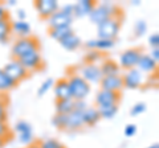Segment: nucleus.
Instances as JSON below:
<instances>
[{
  "instance_id": "ea45409f",
  "label": "nucleus",
  "mask_w": 159,
  "mask_h": 148,
  "mask_svg": "<svg viewBox=\"0 0 159 148\" xmlns=\"http://www.w3.org/2000/svg\"><path fill=\"white\" fill-rule=\"evenodd\" d=\"M8 127L6 124V122H0V137H4L6 135H8Z\"/></svg>"
},
{
  "instance_id": "6ab92c4d",
  "label": "nucleus",
  "mask_w": 159,
  "mask_h": 148,
  "mask_svg": "<svg viewBox=\"0 0 159 148\" xmlns=\"http://www.w3.org/2000/svg\"><path fill=\"white\" fill-rule=\"evenodd\" d=\"M82 118H84V124L86 126H94L97 124L98 120L101 119L99 112L96 107H86L82 111Z\"/></svg>"
},
{
  "instance_id": "f03ea898",
  "label": "nucleus",
  "mask_w": 159,
  "mask_h": 148,
  "mask_svg": "<svg viewBox=\"0 0 159 148\" xmlns=\"http://www.w3.org/2000/svg\"><path fill=\"white\" fill-rule=\"evenodd\" d=\"M121 29V20L117 16L107 19L106 21L98 24V38H105V40H114Z\"/></svg>"
},
{
  "instance_id": "f704fd0d",
  "label": "nucleus",
  "mask_w": 159,
  "mask_h": 148,
  "mask_svg": "<svg viewBox=\"0 0 159 148\" xmlns=\"http://www.w3.org/2000/svg\"><path fill=\"white\" fill-rule=\"evenodd\" d=\"M135 132H137V126L135 124H127L125 127V135L127 137H131L135 135Z\"/></svg>"
},
{
  "instance_id": "cd10ccee",
  "label": "nucleus",
  "mask_w": 159,
  "mask_h": 148,
  "mask_svg": "<svg viewBox=\"0 0 159 148\" xmlns=\"http://www.w3.org/2000/svg\"><path fill=\"white\" fill-rule=\"evenodd\" d=\"M114 40H105V38H97L93 40V49L101 52V50H106V49H111L114 46Z\"/></svg>"
},
{
  "instance_id": "49530a36",
  "label": "nucleus",
  "mask_w": 159,
  "mask_h": 148,
  "mask_svg": "<svg viewBox=\"0 0 159 148\" xmlns=\"http://www.w3.org/2000/svg\"><path fill=\"white\" fill-rule=\"evenodd\" d=\"M8 4H9V6H15V4H16V2H15V0H9Z\"/></svg>"
},
{
  "instance_id": "f3484780",
  "label": "nucleus",
  "mask_w": 159,
  "mask_h": 148,
  "mask_svg": "<svg viewBox=\"0 0 159 148\" xmlns=\"http://www.w3.org/2000/svg\"><path fill=\"white\" fill-rule=\"evenodd\" d=\"M157 65L158 62H155L152 60V58L148 56V54H142L141 58H139V61L137 63V67L139 72H143V73H151L157 69Z\"/></svg>"
},
{
  "instance_id": "bb28decb",
  "label": "nucleus",
  "mask_w": 159,
  "mask_h": 148,
  "mask_svg": "<svg viewBox=\"0 0 159 148\" xmlns=\"http://www.w3.org/2000/svg\"><path fill=\"white\" fill-rule=\"evenodd\" d=\"M12 29H11V23L8 19L0 20V42H4L8 40L9 34H11Z\"/></svg>"
},
{
  "instance_id": "a878e982",
  "label": "nucleus",
  "mask_w": 159,
  "mask_h": 148,
  "mask_svg": "<svg viewBox=\"0 0 159 148\" xmlns=\"http://www.w3.org/2000/svg\"><path fill=\"white\" fill-rule=\"evenodd\" d=\"M97 110L99 112V116L105 118V119H111L116 116L117 111H118V106L117 105H106V106H98Z\"/></svg>"
},
{
  "instance_id": "37998d69",
  "label": "nucleus",
  "mask_w": 159,
  "mask_h": 148,
  "mask_svg": "<svg viewBox=\"0 0 159 148\" xmlns=\"http://www.w3.org/2000/svg\"><path fill=\"white\" fill-rule=\"evenodd\" d=\"M17 17H19V20H25V17H27V13L24 9H19L17 11Z\"/></svg>"
},
{
  "instance_id": "39448f33",
  "label": "nucleus",
  "mask_w": 159,
  "mask_h": 148,
  "mask_svg": "<svg viewBox=\"0 0 159 148\" xmlns=\"http://www.w3.org/2000/svg\"><path fill=\"white\" fill-rule=\"evenodd\" d=\"M142 49L141 48H130L125 50L121 57H119V67H123V69H134L137 67V63L139 61V58L142 56Z\"/></svg>"
},
{
  "instance_id": "4c0bfd02",
  "label": "nucleus",
  "mask_w": 159,
  "mask_h": 148,
  "mask_svg": "<svg viewBox=\"0 0 159 148\" xmlns=\"http://www.w3.org/2000/svg\"><path fill=\"white\" fill-rule=\"evenodd\" d=\"M61 11L64 13L69 15V16H74V6L73 4H65V6L61 8Z\"/></svg>"
},
{
  "instance_id": "9d476101",
  "label": "nucleus",
  "mask_w": 159,
  "mask_h": 148,
  "mask_svg": "<svg viewBox=\"0 0 159 148\" xmlns=\"http://www.w3.org/2000/svg\"><path fill=\"white\" fill-rule=\"evenodd\" d=\"M101 83V89L102 90H109V91H116L119 93L123 87V81H122V76H105L102 77V80L99 81Z\"/></svg>"
},
{
  "instance_id": "0eeeda50",
  "label": "nucleus",
  "mask_w": 159,
  "mask_h": 148,
  "mask_svg": "<svg viewBox=\"0 0 159 148\" xmlns=\"http://www.w3.org/2000/svg\"><path fill=\"white\" fill-rule=\"evenodd\" d=\"M80 74L89 85L90 83H99V81L103 77L99 65H96V63H86V65L81 66L80 67Z\"/></svg>"
},
{
  "instance_id": "4be33fe9",
  "label": "nucleus",
  "mask_w": 159,
  "mask_h": 148,
  "mask_svg": "<svg viewBox=\"0 0 159 148\" xmlns=\"http://www.w3.org/2000/svg\"><path fill=\"white\" fill-rule=\"evenodd\" d=\"M99 69H101L102 76L105 77V76H117V74H119V69H121V67H119V65L116 61L105 60L101 63Z\"/></svg>"
},
{
  "instance_id": "c03bdc74",
  "label": "nucleus",
  "mask_w": 159,
  "mask_h": 148,
  "mask_svg": "<svg viewBox=\"0 0 159 148\" xmlns=\"http://www.w3.org/2000/svg\"><path fill=\"white\" fill-rule=\"evenodd\" d=\"M4 144H6V139H4V137H0V148H2Z\"/></svg>"
},
{
  "instance_id": "f257e3e1",
  "label": "nucleus",
  "mask_w": 159,
  "mask_h": 148,
  "mask_svg": "<svg viewBox=\"0 0 159 148\" xmlns=\"http://www.w3.org/2000/svg\"><path fill=\"white\" fill-rule=\"evenodd\" d=\"M68 83L70 87L72 99L74 101H84L90 93V85L80 76V74H73L68 78Z\"/></svg>"
},
{
  "instance_id": "7ed1b4c3",
  "label": "nucleus",
  "mask_w": 159,
  "mask_h": 148,
  "mask_svg": "<svg viewBox=\"0 0 159 148\" xmlns=\"http://www.w3.org/2000/svg\"><path fill=\"white\" fill-rule=\"evenodd\" d=\"M36 49H39V41L34 37L32 36L20 37L19 40L15 41L12 46V56L15 57V60H19L24 54H27L32 50H36Z\"/></svg>"
},
{
  "instance_id": "4468645a",
  "label": "nucleus",
  "mask_w": 159,
  "mask_h": 148,
  "mask_svg": "<svg viewBox=\"0 0 159 148\" xmlns=\"http://www.w3.org/2000/svg\"><path fill=\"white\" fill-rule=\"evenodd\" d=\"M54 87V95H56L57 101L58 99H72V93H70V87L66 78H61L56 82Z\"/></svg>"
},
{
  "instance_id": "c756f323",
  "label": "nucleus",
  "mask_w": 159,
  "mask_h": 148,
  "mask_svg": "<svg viewBox=\"0 0 159 148\" xmlns=\"http://www.w3.org/2000/svg\"><path fill=\"white\" fill-rule=\"evenodd\" d=\"M52 123L57 128H61V130H65V123H66V115L62 114H56L54 118L52 119Z\"/></svg>"
},
{
  "instance_id": "a211bd4d",
  "label": "nucleus",
  "mask_w": 159,
  "mask_h": 148,
  "mask_svg": "<svg viewBox=\"0 0 159 148\" xmlns=\"http://www.w3.org/2000/svg\"><path fill=\"white\" fill-rule=\"evenodd\" d=\"M16 131L19 132V139L21 143H29L32 140V127L25 120H21L17 123Z\"/></svg>"
},
{
  "instance_id": "7c9ffc66",
  "label": "nucleus",
  "mask_w": 159,
  "mask_h": 148,
  "mask_svg": "<svg viewBox=\"0 0 159 148\" xmlns=\"http://www.w3.org/2000/svg\"><path fill=\"white\" fill-rule=\"evenodd\" d=\"M40 148H64L62 144L56 139H47L40 143Z\"/></svg>"
},
{
  "instance_id": "a19ab883",
  "label": "nucleus",
  "mask_w": 159,
  "mask_h": 148,
  "mask_svg": "<svg viewBox=\"0 0 159 148\" xmlns=\"http://www.w3.org/2000/svg\"><path fill=\"white\" fill-rule=\"evenodd\" d=\"M150 57H151L155 62H158V60H159V49H158V48H154V49H152Z\"/></svg>"
},
{
  "instance_id": "f8f14e48",
  "label": "nucleus",
  "mask_w": 159,
  "mask_h": 148,
  "mask_svg": "<svg viewBox=\"0 0 159 148\" xmlns=\"http://www.w3.org/2000/svg\"><path fill=\"white\" fill-rule=\"evenodd\" d=\"M119 99V93L116 91H109V90H99L96 97V103L98 106H106V105H118Z\"/></svg>"
},
{
  "instance_id": "393cba45",
  "label": "nucleus",
  "mask_w": 159,
  "mask_h": 148,
  "mask_svg": "<svg viewBox=\"0 0 159 148\" xmlns=\"http://www.w3.org/2000/svg\"><path fill=\"white\" fill-rule=\"evenodd\" d=\"M70 33H73L72 27H62V28H54V29H49V34L51 37L54 38L56 41H61L62 38H65L66 36H69Z\"/></svg>"
},
{
  "instance_id": "9b49d317",
  "label": "nucleus",
  "mask_w": 159,
  "mask_h": 148,
  "mask_svg": "<svg viewBox=\"0 0 159 148\" xmlns=\"http://www.w3.org/2000/svg\"><path fill=\"white\" fill-rule=\"evenodd\" d=\"M34 7L37 8L39 15L43 19H48L56 11H58V3L56 0H37L34 3Z\"/></svg>"
},
{
  "instance_id": "ddd939ff",
  "label": "nucleus",
  "mask_w": 159,
  "mask_h": 148,
  "mask_svg": "<svg viewBox=\"0 0 159 148\" xmlns=\"http://www.w3.org/2000/svg\"><path fill=\"white\" fill-rule=\"evenodd\" d=\"M123 87L127 89H138L142 83V73L138 70L137 67L127 70V73L122 77Z\"/></svg>"
},
{
  "instance_id": "423d86ee",
  "label": "nucleus",
  "mask_w": 159,
  "mask_h": 148,
  "mask_svg": "<svg viewBox=\"0 0 159 148\" xmlns=\"http://www.w3.org/2000/svg\"><path fill=\"white\" fill-rule=\"evenodd\" d=\"M3 70L8 77H11L16 83L20 82V81H23V80H25V78L28 77L27 69L19 62V60H12L11 62H8L7 65L3 67Z\"/></svg>"
},
{
  "instance_id": "c9c22d12",
  "label": "nucleus",
  "mask_w": 159,
  "mask_h": 148,
  "mask_svg": "<svg viewBox=\"0 0 159 148\" xmlns=\"http://www.w3.org/2000/svg\"><path fill=\"white\" fill-rule=\"evenodd\" d=\"M148 42H150V45L152 46V49L154 48H158V45H159V34H158V32L151 34L150 38H148Z\"/></svg>"
},
{
  "instance_id": "e433bc0d",
  "label": "nucleus",
  "mask_w": 159,
  "mask_h": 148,
  "mask_svg": "<svg viewBox=\"0 0 159 148\" xmlns=\"http://www.w3.org/2000/svg\"><path fill=\"white\" fill-rule=\"evenodd\" d=\"M7 119V108H6V103L3 101H0V122H6Z\"/></svg>"
},
{
  "instance_id": "473e14b6",
  "label": "nucleus",
  "mask_w": 159,
  "mask_h": 148,
  "mask_svg": "<svg viewBox=\"0 0 159 148\" xmlns=\"http://www.w3.org/2000/svg\"><path fill=\"white\" fill-rule=\"evenodd\" d=\"M134 31H135L137 36H142V34H145L146 31H147V24H146V21H143V20L137 21L135 23V27H134Z\"/></svg>"
},
{
  "instance_id": "20e7f679",
  "label": "nucleus",
  "mask_w": 159,
  "mask_h": 148,
  "mask_svg": "<svg viewBox=\"0 0 159 148\" xmlns=\"http://www.w3.org/2000/svg\"><path fill=\"white\" fill-rule=\"evenodd\" d=\"M116 7H113L111 4H107V3H103L101 6H96L93 8V11L89 15L90 20L94 24H101L103 21H106L107 19H110L113 16H116Z\"/></svg>"
},
{
  "instance_id": "2f4dec72",
  "label": "nucleus",
  "mask_w": 159,
  "mask_h": 148,
  "mask_svg": "<svg viewBox=\"0 0 159 148\" xmlns=\"http://www.w3.org/2000/svg\"><path fill=\"white\" fill-rule=\"evenodd\" d=\"M52 86H53V80H52V78H48V80H45V81L41 83V86L39 87V91H37L39 95L41 97V95L45 94V93H48V90H49V89H51Z\"/></svg>"
},
{
  "instance_id": "aec40b11",
  "label": "nucleus",
  "mask_w": 159,
  "mask_h": 148,
  "mask_svg": "<svg viewBox=\"0 0 159 148\" xmlns=\"http://www.w3.org/2000/svg\"><path fill=\"white\" fill-rule=\"evenodd\" d=\"M60 45L62 48H65L66 50H76V49L81 45V38L73 32L69 34V36H66L65 38H62V40L60 41Z\"/></svg>"
},
{
  "instance_id": "de8ad7c7",
  "label": "nucleus",
  "mask_w": 159,
  "mask_h": 148,
  "mask_svg": "<svg viewBox=\"0 0 159 148\" xmlns=\"http://www.w3.org/2000/svg\"><path fill=\"white\" fill-rule=\"evenodd\" d=\"M150 148H159V147H158V144H154V146H151Z\"/></svg>"
},
{
  "instance_id": "2eb2a0df",
  "label": "nucleus",
  "mask_w": 159,
  "mask_h": 148,
  "mask_svg": "<svg viewBox=\"0 0 159 148\" xmlns=\"http://www.w3.org/2000/svg\"><path fill=\"white\" fill-rule=\"evenodd\" d=\"M84 126V118L81 111L73 110L72 112L66 114V123H65V130H77Z\"/></svg>"
},
{
  "instance_id": "72a5a7b5",
  "label": "nucleus",
  "mask_w": 159,
  "mask_h": 148,
  "mask_svg": "<svg viewBox=\"0 0 159 148\" xmlns=\"http://www.w3.org/2000/svg\"><path fill=\"white\" fill-rule=\"evenodd\" d=\"M145 111H146V105L141 102V103H137V105L133 106L130 114L131 115H139V114H142V112H145Z\"/></svg>"
},
{
  "instance_id": "412c9836",
  "label": "nucleus",
  "mask_w": 159,
  "mask_h": 148,
  "mask_svg": "<svg viewBox=\"0 0 159 148\" xmlns=\"http://www.w3.org/2000/svg\"><path fill=\"white\" fill-rule=\"evenodd\" d=\"M11 29L21 37H27L31 33V25L27 20H16L15 23H11Z\"/></svg>"
},
{
  "instance_id": "6e6552de",
  "label": "nucleus",
  "mask_w": 159,
  "mask_h": 148,
  "mask_svg": "<svg viewBox=\"0 0 159 148\" xmlns=\"http://www.w3.org/2000/svg\"><path fill=\"white\" fill-rule=\"evenodd\" d=\"M19 62L27 69V72H29V70H36V69L41 67L43 58H41V54H40V50L36 49V50H32L27 54H24L23 57H20Z\"/></svg>"
},
{
  "instance_id": "c85d7f7f",
  "label": "nucleus",
  "mask_w": 159,
  "mask_h": 148,
  "mask_svg": "<svg viewBox=\"0 0 159 148\" xmlns=\"http://www.w3.org/2000/svg\"><path fill=\"white\" fill-rule=\"evenodd\" d=\"M101 57H102L101 52L96 50V49H92V50H89L86 53L85 61H86V63H96L98 60H101Z\"/></svg>"
},
{
  "instance_id": "b1692460",
  "label": "nucleus",
  "mask_w": 159,
  "mask_h": 148,
  "mask_svg": "<svg viewBox=\"0 0 159 148\" xmlns=\"http://www.w3.org/2000/svg\"><path fill=\"white\" fill-rule=\"evenodd\" d=\"M17 83L15 82L11 77H8L6 73H4L3 69H0V93H6L9 91L16 86Z\"/></svg>"
},
{
  "instance_id": "79ce46f5",
  "label": "nucleus",
  "mask_w": 159,
  "mask_h": 148,
  "mask_svg": "<svg viewBox=\"0 0 159 148\" xmlns=\"http://www.w3.org/2000/svg\"><path fill=\"white\" fill-rule=\"evenodd\" d=\"M4 19H8V15L6 12V8L0 4V20H4Z\"/></svg>"
},
{
  "instance_id": "58836bf2",
  "label": "nucleus",
  "mask_w": 159,
  "mask_h": 148,
  "mask_svg": "<svg viewBox=\"0 0 159 148\" xmlns=\"http://www.w3.org/2000/svg\"><path fill=\"white\" fill-rule=\"evenodd\" d=\"M88 106H86V103H85V101H74V110L76 111H84L86 108Z\"/></svg>"
},
{
  "instance_id": "1a4fd4ad",
  "label": "nucleus",
  "mask_w": 159,
  "mask_h": 148,
  "mask_svg": "<svg viewBox=\"0 0 159 148\" xmlns=\"http://www.w3.org/2000/svg\"><path fill=\"white\" fill-rule=\"evenodd\" d=\"M73 21V16L64 13L61 9L54 12L52 16L48 17V25L49 29H54V28H62V27H70Z\"/></svg>"
},
{
  "instance_id": "a18cd8bd",
  "label": "nucleus",
  "mask_w": 159,
  "mask_h": 148,
  "mask_svg": "<svg viewBox=\"0 0 159 148\" xmlns=\"http://www.w3.org/2000/svg\"><path fill=\"white\" fill-rule=\"evenodd\" d=\"M28 148H40V146H39V144H31Z\"/></svg>"
},
{
  "instance_id": "dca6fc26",
  "label": "nucleus",
  "mask_w": 159,
  "mask_h": 148,
  "mask_svg": "<svg viewBox=\"0 0 159 148\" xmlns=\"http://www.w3.org/2000/svg\"><path fill=\"white\" fill-rule=\"evenodd\" d=\"M73 6H74V16L84 17L90 15L93 8L96 7V3L92 2V0H81V2H77L76 4H73Z\"/></svg>"
},
{
  "instance_id": "5701e85b",
  "label": "nucleus",
  "mask_w": 159,
  "mask_h": 148,
  "mask_svg": "<svg viewBox=\"0 0 159 148\" xmlns=\"http://www.w3.org/2000/svg\"><path fill=\"white\" fill-rule=\"evenodd\" d=\"M74 110V99H58L56 102V111L57 114L66 115Z\"/></svg>"
}]
</instances>
